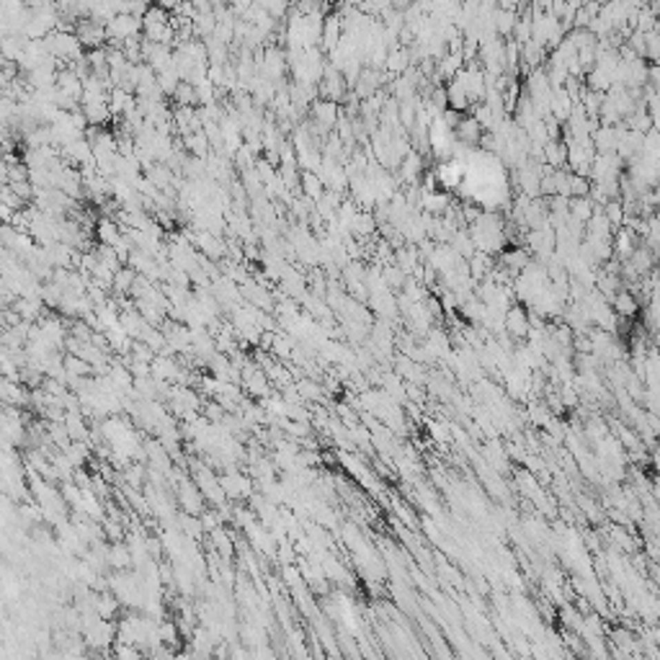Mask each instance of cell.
Masks as SVG:
<instances>
[{
    "mask_svg": "<svg viewBox=\"0 0 660 660\" xmlns=\"http://www.w3.org/2000/svg\"><path fill=\"white\" fill-rule=\"evenodd\" d=\"M516 23H519V13H516V10L495 8V31H498V37L511 39Z\"/></svg>",
    "mask_w": 660,
    "mask_h": 660,
    "instance_id": "obj_10",
    "label": "cell"
},
{
    "mask_svg": "<svg viewBox=\"0 0 660 660\" xmlns=\"http://www.w3.org/2000/svg\"><path fill=\"white\" fill-rule=\"evenodd\" d=\"M183 0H155V6H160V8H166L168 13H176L178 6H181Z\"/></svg>",
    "mask_w": 660,
    "mask_h": 660,
    "instance_id": "obj_14",
    "label": "cell"
},
{
    "mask_svg": "<svg viewBox=\"0 0 660 660\" xmlns=\"http://www.w3.org/2000/svg\"><path fill=\"white\" fill-rule=\"evenodd\" d=\"M343 39V19L333 13V16H326V23H323V50L326 52H335L338 44Z\"/></svg>",
    "mask_w": 660,
    "mask_h": 660,
    "instance_id": "obj_4",
    "label": "cell"
},
{
    "mask_svg": "<svg viewBox=\"0 0 660 660\" xmlns=\"http://www.w3.org/2000/svg\"><path fill=\"white\" fill-rule=\"evenodd\" d=\"M611 302H614V312H617L619 317H634L637 315V310H640L637 297L632 294V292H621V289L611 297Z\"/></svg>",
    "mask_w": 660,
    "mask_h": 660,
    "instance_id": "obj_7",
    "label": "cell"
},
{
    "mask_svg": "<svg viewBox=\"0 0 660 660\" xmlns=\"http://www.w3.org/2000/svg\"><path fill=\"white\" fill-rule=\"evenodd\" d=\"M454 137H457V142L459 145H467V148H477L480 142H483V137H485V129H483V124L477 121V119L470 114H462V119H459V124L454 127Z\"/></svg>",
    "mask_w": 660,
    "mask_h": 660,
    "instance_id": "obj_2",
    "label": "cell"
},
{
    "mask_svg": "<svg viewBox=\"0 0 660 660\" xmlns=\"http://www.w3.org/2000/svg\"><path fill=\"white\" fill-rule=\"evenodd\" d=\"M173 103L176 106H199V93H197V86L194 83H181L178 86V90L173 93Z\"/></svg>",
    "mask_w": 660,
    "mask_h": 660,
    "instance_id": "obj_12",
    "label": "cell"
},
{
    "mask_svg": "<svg viewBox=\"0 0 660 660\" xmlns=\"http://www.w3.org/2000/svg\"><path fill=\"white\" fill-rule=\"evenodd\" d=\"M544 166L565 168L568 166V142H547L544 145Z\"/></svg>",
    "mask_w": 660,
    "mask_h": 660,
    "instance_id": "obj_8",
    "label": "cell"
},
{
    "mask_svg": "<svg viewBox=\"0 0 660 660\" xmlns=\"http://www.w3.org/2000/svg\"><path fill=\"white\" fill-rule=\"evenodd\" d=\"M299 186H302L305 199L307 201H312V204L326 194V183H323V178L317 176L315 170H305V173H302V181H299Z\"/></svg>",
    "mask_w": 660,
    "mask_h": 660,
    "instance_id": "obj_6",
    "label": "cell"
},
{
    "mask_svg": "<svg viewBox=\"0 0 660 660\" xmlns=\"http://www.w3.org/2000/svg\"><path fill=\"white\" fill-rule=\"evenodd\" d=\"M297 390H302V397H305V400H307V397H310V400H320V397H323V394H320L323 390H320L315 382H302V385L297 387Z\"/></svg>",
    "mask_w": 660,
    "mask_h": 660,
    "instance_id": "obj_13",
    "label": "cell"
},
{
    "mask_svg": "<svg viewBox=\"0 0 660 660\" xmlns=\"http://www.w3.org/2000/svg\"><path fill=\"white\" fill-rule=\"evenodd\" d=\"M137 271L132 266H121L114 274V281H111V292L117 297H129V292H132V286H134V281H137Z\"/></svg>",
    "mask_w": 660,
    "mask_h": 660,
    "instance_id": "obj_5",
    "label": "cell"
},
{
    "mask_svg": "<svg viewBox=\"0 0 660 660\" xmlns=\"http://www.w3.org/2000/svg\"><path fill=\"white\" fill-rule=\"evenodd\" d=\"M503 328L513 335V338H526L532 330V317L523 307H508L506 317H503Z\"/></svg>",
    "mask_w": 660,
    "mask_h": 660,
    "instance_id": "obj_3",
    "label": "cell"
},
{
    "mask_svg": "<svg viewBox=\"0 0 660 660\" xmlns=\"http://www.w3.org/2000/svg\"><path fill=\"white\" fill-rule=\"evenodd\" d=\"M596 209H599V204H596L591 197H572L570 199V217H575L578 222H583V225L596 214Z\"/></svg>",
    "mask_w": 660,
    "mask_h": 660,
    "instance_id": "obj_9",
    "label": "cell"
},
{
    "mask_svg": "<svg viewBox=\"0 0 660 660\" xmlns=\"http://www.w3.org/2000/svg\"><path fill=\"white\" fill-rule=\"evenodd\" d=\"M106 34H109V39L114 41H124L129 39V37H137V34H142V19L132 16V13H119V16H114V19L106 23Z\"/></svg>",
    "mask_w": 660,
    "mask_h": 660,
    "instance_id": "obj_1",
    "label": "cell"
},
{
    "mask_svg": "<svg viewBox=\"0 0 660 660\" xmlns=\"http://www.w3.org/2000/svg\"><path fill=\"white\" fill-rule=\"evenodd\" d=\"M132 550H129V544L124 542H114L109 547V568H114V570H124V568H129L132 565Z\"/></svg>",
    "mask_w": 660,
    "mask_h": 660,
    "instance_id": "obj_11",
    "label": "cell"
}]
</instances>
